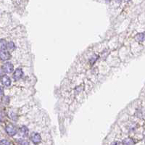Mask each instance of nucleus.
<instances>
[{"label": "nucleus", "instance_id": "nucleus-10", "mask_svg": "<svg viewBox=\"0 0 145 145\" xmlns=\"http://www.w3.org/2000/svg\"><path fill=\"white\" fill-rule=\"evenodd\" d=\"M7 48V42L4 39L0 40V51L4 50Z\"/></svg>", "mask_w": 145, "mask_h": 145}, {"label": "nucleus", "instance_id": "nucleus-11", "mask_svg": "<svg viewBox=\"0 0 145 145\" xmlns=\"http://www.w3.org/2000/svg\"><path fill=\"white\" fill-rule=\"evenodd\" d=\"M18 145H29V142L25 140V139H20L18 140Z\"/></svg>", "mask_w": 145, "mask_h": 145}, {"label": "nucleus", "instance_id": "nucleus-9", "mask_svg": "<svg viewBox=\"0 0 145 145\" xmlns=\"http://www.w3.org/2000/svg\"><path fill=\"white\" fill-rule=\"evenodd\" d=\"M136 40L139 42H144V39H145V33H138L136 37H135Z\"/></svg>", "mask_w": 145, "mask_h": 145}, {"label": "nucleus", "instance_id": "nucleus-14", "mask_svg": "<svg viewBox=\"0 0 145 145\" xmlns=\"http://www.w3.org/2000/svg\"><path fill=\"white\" fill-rule=\"evenodd\" d=\"M110 145H123V144L120 142H118V141H115V142H113Z\"/></svg>", "mask_w": 145, "mask_h": 145}, {"label": "nucleus", "instance_id": "nucleus-3", "mask_svg": "<svg viewBox=\"0 0 145 145\" xmlns=\"http://www.w3.org/2000/svg\"><path fill=\"white\" fill-rule=\"evenodd\" d=\"M13 65L10 62H6L2 66V70L4 73H10L13 71Z\"/></svg>", "mask_w": 145, "mask_h": 145}, {"label": "nucleus", "instance_id": "nucleus-15", "mask_svg": "<svg viewBox=\"0 0 145 145\" xmlns=\"http://www.w3.org/2000/svg\"><path fill=\"white\" fill-rule=\"evenodd\" d=\"M4 94V91H3V89L0 86V95H3Z\"/></svg>", "mask_w": 145, "mask_h": 145}, {"label": "nucleus", "instance_id": "nucleus-12", "mask_svg": "<svg viewBox=\"0 0 145 145\" xmlns=\"http://www.w3.org/2000/svg\"><path fill=\"white\" fill-rule=\"evenodd\" d=\"M7 47L9 49H14L15 47V44L13 42H8V43H7Z\"/></svg>", "mask_w": 145, "mask_h": 145}, {"label": "nucleus", "instance_id": "nucleus-4", "mask_svg": "<svg viewBox=\"0 0 145 145\" xmlns=\"http://www.w3.org/2000/svg\"><path fill=\"white\" fill-rule=\"evenodd\" d=\"M10 58V54L5 51V50H1L0 51V59L2 60H8Z\"/></svg>", "mask_w": 145, "mask_h": 145}, {"label": "nucleus", "instance_id": "nucleus-8", "mask_svg": "<svg viewBox=\"0 0 145 145\" xmlns=\"http://www.w3.org/2000/svg\"><path fill=\"white\" fill-rule=\"evenodd\" d=\"M20 134L22 136H26L28 134V129L25 126H22L20 129Z\"/></svg>", "mask_w": 145, "mask_h": 145}, {"label": "nucleus", "instance_id": "nucleus-2", "mask_svg": "<svg viewBox=\"0 0 145 145\" xmlns=\"http://www.w3.org/2000/svg\"><path fill=\"white\" fill-rule=\"evenodd\" d=\"M6 132L7 133L8 135L13 136L17 134V129L15 128V127L12 125H8L6 126Z\"/></svg>", "mask_w": 145, "mask_h": 145}, {"label": "nucleus", "instance_id": "nucleus-7", "mask_svg": "<svg viewBox=\"0 0 145 145\" xmlns=\"http://www.w3.org/2000/svg\"><path fill=\"white\" fill-rule=\"evenodd\" d=\"M122 144L123 145H134V141L131 138L128 137L123 139Z\"/></svg>", "mask_w": 145, "mask_h": 145}, {"label": "nucleus", "instance_id": "nucleus-13", "mask_svg": "<svg viewBox=\"0 0 145 145\" xmlns=\"http://www.w3.org/2000/svg\"><path fill=\"white\" fill-rule=\"evenodd\" d=\"M0 145H10V143L9 142V141L6 139H2L0 142Z\"/></svg>", "mask_w": 145, "mask_h": 145}, {"label": "nucleus", "instance_id": "nucleus-6", "mask_svg": "<svg viewBox=\"0 0 145 145\" xmlns=\"http://www.w3.org/2000/svg\"><path fill=\"white\" fill-rule=\"evenodd\" d=\"M1 81L3 85H4L5 86H9L11 84V80L7 76H3L1 78Z\"/></svg>", "mask_w": 145, "mask_h": 145}, {"label": "nucleus", "instance_id": "nucleus-17", "mask_svg": "<svg viewBox=\"0 0 145 145\" xmlns=\"http://www.w3.org/2000/svg\"><path fill=\"white\" fill-rule=\"evenodd\" d=\"M107 1H110V0H107Z\"/></svg>", "mask_w": 145, "mask_h": 145}, {"label": "nucleus", "instance_id": "nucleus-16", "mask_svg": "<svg viewBox=\"0 0 145 145\" xmlns=\"http://www.w3.org/2000/svg\"><path fill=\"white\" fill-rule=\"evenodd\" d=\"M130 1V0H125V1H126V2H127V1Z\"/></svg>", "mask_w": 145, "mask_h": 145}, {"label": "nucleus", "instance_id": "nucleus-1", "mask_svg": "<svg viewBox=\"0 0 145 145\" xmlns=\"http://www.w3.org/2000/svg\"><path fill=\"white\" fill-rule=\"evenodd\" d=\"M31 140L35 145H39L42 142V136L39 133H33L31 136Z\"/></svg>", "mask_w": 145, "mask_h": 145}, {"label": "nucleus", "instance_id": "nucleus-5", "mask_svg": "<svg viewBox=\"0 0 145 145\" xmlns=\"http://www.w3.org/2000/svg\"><path fill=\"white\" fill-rule=\"evenodd\" d=\"M22 74H23V72H22V70L21 69H20V68L17 69L13 73V78L15 81H18L22 76Z\"/></svg>", "mask_w": 145, "mask_h": 145}]
</instances>
